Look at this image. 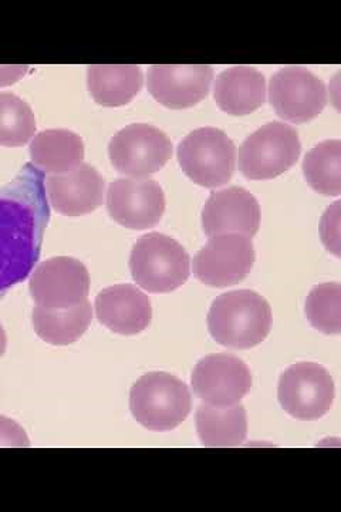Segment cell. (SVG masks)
Instances as JSON below:
<instances>
[{
    "instance_id": "cell-1",
    "label": "cell",
    "mask_w": 341,
    "mask_h": 512,
    "mask_svg": "<svg viewBox=\"0 0 341 512\" xmlns=\"http://www.w3.org/2000/svg\"><path fill=\"white\" fill-rule=\"evenodd\" d=\"M270 328L272 308L269 302L248 289L218 296L209 309V333L226 348H255L268 338Z\"/></svg>"
},
{
    "instance_id": "cell-2",
    "label": "cell",
    "mask_w": 341,
    "mask_h": 512,
    "mask_svg": "<svg viewBox=\"0 0 341 512\" xmlns=\"http://www.w3.org/2000/svg\"><path fill=\"white\" fill-rule=\"evenodd\" d=\"M39 214L32 205L0 191V296L22 281L39 254Z\"/></svg>"
},
{
    "instance_id": "cell-3",
    "label": "cell",
    "mask_w": 341,
    "mask_h": 512,
    "mask_svg": "<svg viewBox=\"0 0 341 512\" xmlns=\"http://www.w3.org/2000/svg\"><path fill=\"white\" fill-rule=\"evenodd\" d=\"M192 399L187 384L170 373L141 376L130 392L134 419L153 431L177 429L191 413Z\"/></svg>"
},
{
    "instance_id": "cell-4",
    "label": "cell",
    "mask_w": 341,
    "mask_h": 512,
    "mask_svg": "<svg viewBox=\"0 0 341 512\" xmlns=\"http://www.w3.org/2000/svg\"><path fill=\"white\" fill-rule=\"evenodd\" d=\"M134 281L151 293H170L191 274L189 255L180 242L154 232L138 239L130 256Z\"/></svg>"
},
{
    "instance_id": "cell-5",
    "label": "cell",
    "mask_w": 341,
    "mask_h": 512,
    "mask_svg": "<svg viewBox=\"0 0 341 512\" xmlns=\"http://www.w3.org/2000/svg\"><path fill=\"white\" fill-rule=\"evenodd\" d=\"M178 160L189 180L205 188L228 184L235 173L236 147L224 131L198 128L178 146Z\"/></svg>"
},
{
    "instance_id": "cell-6",
    "label": "cell",
    "mask_w": 341,
    "mask_h": 512,
    "mask_svg": "<svg viewBox=\"0 0 341 512\" xmlns=\"http://www.w3.org/2000/svg\"><path fill=\"white\" fill-rule=\"evenodd\" d=\"M300 151L302 144L295 128L275 121L243 141L239 170L249 180H272L296 164Z\"/></svg>"
},
{
    "instance_id": "cell-7",
    "label": "cell",
    "mask_w": 341,
    "mask_h": 512,
    "mask_svg": "<svg viewBox=\"0 0 341 512\" xmlns=\"http://www.w3.org/2000/svg\"><path fill=\"white\" fill-rule=\"evenodd\" d=\"M108 154L118 173L145 178L158 173L168 163L172 143L158 128L131 124L111 138Z\"/></svg>"
},
{
    "instance_id": "cell-8",
    "label": "cell",
    "mask_w": 341,
    "mask_h": 512,
    "mask_svg": "<svg viewBox=\"0 0 341 512\" xmlns=\"http://www.w3.org/2000/svg\"><path fill=\"white\" fill-rule=\"evenodd\" d=\"M334 393L333 377L317 363H297L280 376L279 402L297 420L322 419L332 409Z\"/></svg>"
},
{
    "instance_id": "cell-9",
    "label": "cell",
    "mask_w": 341,
    "mask_h": 512,
    "mask_svg": "<svg viewBox=\"0 0 341 512\" xmlns=\"http://www.w3.org/2000/svg\"><path fill=\"white\" fill-rule=\"evenodd\" d=\"M255 258L251 238L238 234L215 235L195 255L194 274L202 284L228 288L251 274Z\"/></svg>"
},
{
    "instance_id": "cell-10",
    "label": "cell",
    "mask_w": 341,
    "mask_h": 512,
    "mask_svg": "<svg viewBox=\"0 0 341 512\" xmlns=\"http://www.w3.org/2000/svg\"><path fill=\"white\" fill-rule=\"evenodd\" d=\"M269 100L283 120L307 123L326 107V84L303 67H285L270 79Z\"/></svg>"
},
{
    "instance_id": "cell-11",
    "label": "cell",
    "mask_w": 341,
    "mask_h": 512,
    "mask_svg": "<svg viewBox=\"0 0 341 512\" xmlns=\"http://www.w3.org/2000/svg\"><path fill=\"white\" fill-rule=\"evenodd\" d=\"M90 275L80 261L67 256L47 259L30 279V293L37 306L67 309L87 301Z\"/></svg>"
},
{
    "instance_id": "cell-12",
    "label": "cell",
    "mask_w": 341,
    "mask_h": 512,
    "mask_svg": "<svg viewBox=\"0 0 341 512\" xmlns=\"http://www.w3.org/2000/svg\"><path fill=\"white\" fill-rule=\"evenodd\" d=\"M192 387L197 397L209 406H235L251 392V370L234 355H209L195 366Z\"/></svg>"
},
{
    "instance_id": "cell-13",
    "label": "cell",
    "mask_w": 341,
    "mask_h": 512,
    "mask_svg": "<svg viewBox=\"0 0 341 512\" xmlns=\"http://www.w3.org/2000/svg\"><path fill=\"white\" fill-rule=\"evenodd\" d=\"M107 210L110 217L123 227L137 231L150 229L164 215V191L157 181L121 178L108 187Z\"/></svg>"
},
{
    "instance_id": "cell-14",
    "label": "cell",
    "mask_w": 341,
    "mask_h": 512,
    "mask_svg": "<svg viewBox=\"0 0 341 512\" xmlns=\"http://www.w3.org/2000/svg\"><path fill=\"white\" fill-rule=\"evenodd\" d=\"M214 70L201 64H155L148 72V90L162 106L180 110L208 96Z\"/></svg>"
},
{
    "instance_id": "cell-15",
    "label": "cell",
    "mask_w": 341,
    "mask_h": 512,
    "mask_svg": "<svg viewBox=\"0 0 341 512\" xmlns=\"http://www.w3.org/2000/svg\"><path fill=\"white\" fill-rule=\"evenodd\" d=\"M261 227V207L251 192L229 187L212 192L204 211L202 228L209 238L222 234H238L253 238Z\"/></svg>"
},
{
    "instance_id": "cell-16",
    "label": "cell",
    "mask_w": 341,
    "mask_h": 512,
    "mask_svg": "<svg viewBox=\"0 0 341 512\" xmlns=\"http://www.w3.org/2000/svg\"><path fill=\"white\" fill-rule=\"evenodd\" d=\"M46 191L50 204L59 214L81 217L103 204L104 180L96 168L80 164L69 173L47 177Z\"/></svg>"
},
{
    "instance_id": "cell-17",
    "label": "cell",
    "mask_w": 341,
    "mask_h": 512,
    "mask_svg": "<svg viewBox=\"0 0 341 512\" xmlns=\"http://www.w3.org/2000/svg\"><path fill=\"white\" fill-rule=\"evenodd\" d=\"M96 315L111 332L131 336L143 332L153 319L150 299L133 285H114L96 298Z\"/></svg>"
},
{
    "instance_id": "cell-18",
    "label": "cell",
    "mask_w": 341,
    "mask_h": 512,
    "mask_svg": "<svg viewBox=\"0 0 341 512\" xmlns=\"http://www.w3.org/2000/svg\"><path fill=\"white\" fill-rule=\"evenodd\" d=\"M214 97L219 109L225 113L246 116L265 103V77L253 67H231L216 79Z\"/></svg>"
},
{
    "instance_id": "cell-19",
    "label": "cell",
    "mask_w": 341,
    "mask_h": 512,
    "mask_svg": "<svg viewBox=\"0 0 341 512\" xmlns=\"http://www.w3.org/2000/svg\"><path fill=\"white\" fill-rule=\"evenodd\" d=\"M87 83L96 103L124 106L143 89V72L134 64H94L89 67Z\"/></svg>"
},
{
    "instance_id": "cell-20",
    "label": "cell",
    "mask_w": 341,
    "mask_h": 512,
    "mask_svg": "<svg viewBox=\"0 0 341 512\" xmlns=\"http://www.w3.org/2000/svg\"><path fill=\"white\" fill-rule=\"evenodd\" d=\"M197 431L205 447L241 446L248 436V416L241 404L229 407L202 404L197 410Z\"/></svg>"
},
{
    "instance_id": "cell-21",
    "label": "cell",
    "mask_w": 341,
    "mask_h": 512,
    "mask_svg": "<svg viewBox=\"0 0 341 512\" xmlns=\"http://www.w3.org/2000/svg\"><path fill=\"white\" fill-rule=\"evenodd\" d=\"M30 157L45 173H69L83 164V140L69 130L42 131L30 143Z\"/></svg>"
},
{
    "instance_id": "cell-22",
    "label": "cell",
    "mask_w": 341,
    "mask_h": 512,
    "mask_svg": "<svg viewBox=\"0 0 341 512\" xmlns=\"http://www.w3.org/2000/svg\"><path fill=\"white\" fill-rule=\"evenodd\" d=\"M93 311L89 301L67 309H49L37 306L33 311V328L37 336L54 346L77 342L90 328Z\"/></svg>"
},
{
    "instance_id": "cell-23",
    "label": "cell",
    "mask_w": 341,
    "mask_h": 512,
    "mask_svg": "<svg viewBox=\"0 0 341 512\" xmlns=\"http://www.w3.org/2000/svg\"><path fill=\"white\" fill-rule=\"evenodd\" d=\"M303 173L313 190L337 197L341 194L340 140L323 141L306 154Z\"/></svg>"
},
{
    "instance_id": "cell-24",
    "label": "cell",
    "mask_w": 341,
    "mask_h": 512,
    "mask_svg": "<svg viewBox=\"0 0 341 512\" xmlns=\"http://www.w3.org/2000/svg\"><path fill=\"white\" fill-rule=\"evenodd\" d=\"M35 133V114L29 104L15 94H0V146H25Z\"/></svg>"
},
{
    "instance_id": "cell-25",
    "label": "cell",
    "mask_w": 341,
    "mask_h": 512,
    "mask_svg": "<svg viewBox=\"0 0 341 512\" xmlns=\"http://www.w3.org/2000/svg\"><path fill=\"white\" fill-rule=\"evenodd\" d=\"M306 316L313 328L326 335H339L341 332V286L339 284L315 286L307 296Z\"/></svg>"
},
{
    "instance_id": "cell-26",
    "label": "cell",
    "mask_w": 341,
    "mask_h": 512,
    "mask_svg": "<svg viewBox=\"0 0 341 512\" xmlns=\"http://www.w3.org/2000/svg\"><path fill=\"white\" fill-rule=\"evenodd\" d=\"M30 446L26 431L16 421L0 416V448H26Z\"/></svg>"
},
{
    "instance_id": "cell-27",
    "label": "cell",
    "mask_w": 341,
    "mask_h": 512,
    "mask_svg": "<svg viewBox=\"0 0 341 512\" xmlns=\"http://www.w3.org/2000/svg\"><path fill=\"white\" fill-rule=\"evenodd\" d=\"M27 67L20 66H0V86L3 84L13 83L20 79L25 73Z\"/></svg>"
},
{
    "instance_id": "cell-28",
    "label": "cell",
    "mask_w": 341,
    "mask_h": 512,
    "mask_svg": "<svg viewBox=\"0 0 341 512\" xmlns=\"http://www.w3.org/2000/svg\"><path fill=\"white\" fill-rule=\"evenodd\" d=\"M6 345H8V338H6L5 329H3L2 325H0V357H2L3 353H5Z\"/></svg>"
}]
</instances>
